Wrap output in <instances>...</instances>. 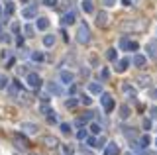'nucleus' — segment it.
<instances>
[{
  "label": "nucleus",
  "instance_id": "23",
  "mask_svg": "<svg viewBox=\"0 0 157 155\" xmlns=\"http://www.w3.org/2000/svg\"><path fill=\"white\" fill-rule=\"evenodd\" d=\"M137 85H140V86H147V85H149V77H144V75L137 77Z\"/></svg>",
  "mask_w": 157,
  "mask_h": 155
},
{
  "label": "nucleus",
  "instance_id": "5",
  "mask_svg": "<svg viewBox=\"0 0 157 155\" xmlns=\"http://www.w3.org/2000/svg\"><path fill=\"white\" fill-rule=\"evenodd\" d=\"M20 130L26 132V134H36L37 132V126L32 124V122H22V124H20Z\"/></svg>",
  "mask_w": 157,
  "mask_h": 155
},
{
  "label": "nucleus",
  "instance_id": "14",
  "mask_svg": "<svg viewBox=\"0 0 157 155\" xmlns=\"http://www.w3.org/2000/svg\"><path fill=\"white\" fill-rule=\"evenodd\" d=\"M47 89H49V93H53V94H57V96H61L63 94V89L59 86L57 83H49L47 85Z\"/></svg>",
  "mask_w": 157,
  "mask_h": 155
},
{
  "label": "nucleus",
  "instance_id": "4",
  "mask_svg": "<svg viewBox=\"0 0 157 155\" xmlns=\"http://www.w3.org/2000/svg\"><path fill=\"white\" fill-rule=\"evenodd\" d=\"M37 16V4H32V6H26L22 10V18H26V20H32V18Z\"/></svg>",
  "mask_w": 157,
  "mask_h": 155
},
{
  "label": "nucleus",
  "instance_id": "21",
  "mask_svg": "<svg viewBox=\"0 0 157 155\" xmlns=\"http://www.w3.org/2000/svg\"><path fill=\"white\" fill-rule=\"evenodd\" d=\"M43 45H45V47H53V45H55V36H45V37H43Z\"/></svg>",
  "mask_w": 157,
  "mask_h": 155
},
{
  "label": "nucleus",
  "instance_id": "35",
  "mask_svg": "<svg viewBox=\"0 0 157 155\" xmlns=\"http://www.w3.org/2000/svg\"><path fill=\"white\" fill-rule=\"evenodd\" d=\"M43 4H45V6H49V8H55V6H57V0H43Z\"/></svg>",
  "mask_w": 157,
  "mask_h": 155
},
{
  "label": "nucleus",
  "instance_id": "36",
  "mask_svg": "<svg viewBox=\"0 0 157 155\" xmlns=\"http://www.w3.org/2000/svg\"><path fill=\"white\" fill-rule=\"evenodd\" d=\"M59 128H61V132H63V134H69V132H71V126H69V124H61Z\"/></svg>",
  "mask_w": 157,
  "mask_h": 155
},
{
  "label": "nucleus",
  "instance_id": "40",
  "mask_svg": "<svg viewBox=\"0 0 157 155\" xmlns=\"http://www.w3.org/2000/svg\"><path fill=\"white\" fill-rule=\"evenodd\" d=\"M0 41H8V36H6V32L0 28Z\"/></svg>",
  "mask_w": 157,
  "mask_h": 155
},
{
  "label": "nucleus",
  "instance_id": "24",
  "mask_svg": "<svg viewBox=\"0 0 157 155\" xmlns=\"http://www.w3.org/2000/svg\"><path fill=\"white\" fill-rule=\"evenodd\" d=\"M122 28H124V30H134V28H137V26L132 20H126V22H122Z\"/></svg>",
  "mask_w": 157,
  "mask_h": 155
},
{
  "label": "nucleus",
  "instance_id": "28",
  "mask_svg": "<svg viewBox=\"0 0 157 155\" xmlns=\"http://www.w3.org/2000/svg\"><path fill=\"white\" fill-rule=\"evenodd\" d=\"M90 132L94 134V135H98V134L102 132V128H100V126H98V124H94V122H92V124H90Z\"/></svg>",
  "mask_w": 157,
  "mask_h": 155
},
{
  "label": "nucleus",
  "instance_id": "33",
  "mask_svg": "<svg viewBox=\"0 0 157 155\" xmlns=\"http://www.w3.org/2000/svg\"><path fill=\"white\" fill-rule=\"evenodd\" d=\"M39 110H41V112H43V114H53V110H51V108H49V106H47V104H41V108H39Z\"/></svg>",
  "mask_w": 157,
  "mask_h": 155
},
{
  "label": "nucleus",
  "instance_id": "6",
  "mask_svg": "<svg viewBox=\"0 0 157 155\" xmlns=\"http://www.w3.org/2000/svg\"><path fill=\"white\" fill-rule=\"evenodd\" d=\"M147 63V59H145V55H141V53H136L134 57H132V65H136V67H144Z\"/></svg>",
  "mask_w": 157,
  "mask_h": 155
},
{
  "label": "nucleus",
  "instance_id": "48",
  "mask_svg": "<svg viewBox=\"0 0 157 155\" xmlns=\"http://www.w3.org/2000/svg\"><path fill=\"white\" fill-rule=\"evenodd\" d=\"M132 49H137V43H136V41H132V43H130V51H132Z\"/></svg>",
  "mask_w": 157,
  "mask_h": 155
},
{
  "label": "nucleus",
  "instance_id": "42",
  "mask_svg": "<svg viewBox=\"0 0 157 155\" xmlns=\"http://www.w3.org/2000/svg\"><path fill=\"white\" fill-rule=\"evenodd\" d=\"M100 77H102V79H108V77H110V71H108V69H102V73H100Z\"/></svg>",
  "mask_w": 157,
  "mask_h": 155
},
{
  "label": "nucleus",
  "instance_id": "22",
  "mask_svg": "<svg viewBox=\"0 0 157 155\" xmlns=\"http://www.w3.org/2000/svg\"><path fill=\"white\" fill-rule=\"evenodd\" d=\"M128 116H130V106H128V104L120 106V118H122V120H126Z\"/></svg>",
  "mask_w": 157,
  "mask_h": 155
},
{
  "label": "nucleus",
  "instance_id": "45",
  "mask_svg": "<svg viewBox=\"0 0 157 155\" xmlns=\"http://www.w3.org/2000/svg\"><path fill=\"white\" fill-rule=\"evenodd\" d=\"M16 45H18V47L24 45V37H18V40H16Z\"/></svg>",
  "mask_w": 157,
  "mask_h": 155
},
{
  "label": "nucleus",
  "instance_id": "31",
  "mask_svg": "<svg viewBox=\"0 0 157 155\" xmlns=\"http://www.w3.org/2000/svg\"><path fill=\"white\" fill-rule=\"evenodd\" d=\"M65 104H67V108H75V106L78 104V100H75V98H69Z\"/></svg>",
  "mask_w": 157,
  "mask_h": 155
},
{
  "label": "nucleus",
  "instance_id": "10",
  "mask_svg": "<svg viewBox=\"0 0 157 155\" xmlns=\"http://www.w3.org/2000/svg\"><path fill=\"white\" fill-rule=\"evenodd\" d=\"M61 24H63V26H71V24H75V12H67V14H63Z\"/></svg>",
  "mask_w": 157,
  "mask_h": 155
},
{
  "label": "nucleus",
  "instance_id": "7",
  "mask_svg": "<svg viewBox=\"0 0 157 155\" xmlns=\"http://www.w3.org/2000/svg\"><path fill=\"white\" fill-rule=\"evenodd\" d=\"M59 79H61L63 85H71L75 77H73V73H69V71H61V73H59Z\"/></svg>",
  "mask_w": 157,
  "mask_h": 155
},
{
  "label": "nucleus",
  "instance_id": "27",
  "mask_svg": "<svg viewBox=\"0 0 157 155\" xmlns=\"http://www.w3.org/2000/svg\"><path fill=\"white\" fill-rule=\"evenodd\" d=\"M130 40H128V37H122V40H120V47H122V49H130Z\"/></svg>",
  "mask_w": 157,
  "mask_h": 155
},
{
  "label": "nucleus",
  "instance_id": "16",
  "mask_svg": "<svg viewBox=\"0 0 157 155\" xmlns=\"http://www.w3.org/2000/svg\"><path fill=\"white\" fill-rule=\"evenodd\" d=\"M122 89H124V93L130 96L132 100L136 98V90H134V86H130V83H124V86H122Z\"/></svg>",
  "mask_w": 157,
  "mask_h": 155
},
{
  "label": "nucleus",
  "instance_id": "25",
  "mask_svg": "<svg viewBox=\"0 0 157 155\" xmlns=\"http://www.w3.org/2000/svg\"><path fill=\"white\" fill-rule=\"evenodd\" d=\"M106 57H108V61H116V59H118V53H116V49H108Z\"/></svg>",
  "mask_w": 157,
  "mask_h": 155
},
{
  "label": "nucleus",
  "instance_id": "39",
  "mask_svg": "<svg viewBox=\"0 0 157 155\" xmlns=\"http://www.w3.org/2000/svg\"><path fill=\"white\" fill-rule=\"evenodd\" d=\"M81 102H82V104H90V102H92V100H90V96H86V94H82V96H81Z\"/></svg>",
  "mask_w": 157,
  "mask_h": 155
},
{
  "label": "nucleus",
  "instance_id": "12",
  "mask_svg": "<svg viewBox=\"0 0 157 155\" xmlns=\"http://www.w3.org/2000/svg\"><path fill=\"white\" fill-rule=\"evenodd\" d=\"M36 28L41 30V32H45L49 28V20H47V18H37V20H36Z\"/></svg>",
  "mask_w": 157,
  "mask_h": 155
},
{
  "label": "nucleus",
  "instance_id": "46",
  "mask_svg": "<svg viewBox=\"0 0 157 155\" xmlns=\"http://www.w3.org/2000/svg\"><path fill=\"white\" fill-rule=\"evenodd\" d=\"M144 128H145V130L151 128V122H149V120H145V122H144Z\"/></svg>",
  "mask_w": 157,
  "mask_h": 155
},
{
  "label": "nucleus",
  "instance_id": "30",
  "mask_svg": "<svg viewBox=\"0 0 157 155\" xmlns=\"http://www.w3.org/2000/svg\"><path fill=\"white\" fill-rule=\"evenodd\" d=\"M8 85H10V83H8V79H6L4 75H0V89H6Z\"/></svg>",
  "mask_w": 157,
  "mask_h": 155
},
{
  "label": "nucleus",
  "instance_id": "26",
  "mask_svg": "<svg viewBox=\"0 0 157 155\" xmlns=\"http://www.w3.org/2000/svg\"><path fill=\"white\" fill-rule=\"evenodd\" d=\"M149 135H141V139H140V147H147V145H149Z\"/></svg>",
  "mask_w": 157,
  "mask_h": 155
},
{
  "label": "nucleus",
  "instance_id": "37",
  "mask_svg": "<svg viewBox=\"0 0 157 155\" xmlns=\"http://www.w3.org/2000/svg\"><path fill=\"white\" fill-rule=\"evenodd\" d=\"M77 138H78V139H86V138H88V135H86V130H85V128H82V130H81V132H78V134H77Z\"/></svg>",
  "mask_w": 157,
  "mask_h": 155
},
{
  "label": "nucleus",
  "instance_id": "20",
  "mask_svg": "<svg viewBox=\"0 0 157 155\" xmlns=\"http://www.w3.org/2000/svg\"><path fill=\"white\" fill-rule=\"evenodd\" d=\"M130 63H132V59H120V63H118L116 69L122 73V71H126V69H128V65H130Z\"/></svg>",
  "mask_w": 157,
  "mask_h": 155
},
{
  "label": "nucleus",
  "instance_id": "9",
  "mask_svg": "<svg viewBox=\"0 0 157 155\" xmlns=\"http://www.w3.org/2000/svg\"><path fill=\"white\" fill-rule=\"evenodd\" d=\"M106 24H108V14L106 12H98L96 14V26L98 28H104Z\"/></svg>",
  "mask_w": 157,
  "mask_h": 155
},
{
  "label": "nucleus",
  "instance_id": "17",
  "mask_svg": "<svg viewBox=\"0 0 157 155\" xmlns=\"http://www.w3.org/2000/svg\"><path fill=\"white\" fill-rule=\"evenodd\" d=\"M82 10H85L86 14H92V12H94V6H92L90 0H82Z\"/></svg>",
  "mask_w": 157,
  "mask_h": 155
},
{
  "label": "nucleus",
  "instance_id": "51",
  "mask_svg": "<svg viewBox=\"0 0 157 155\" xmlns=\"http://www.w3.org/2000/svg\"><path fill=\"white\" fill-rule=\"evenodd\" d=\"M132 4H137V0H132Z\"/></svg>",
  "mask_w": 157,
  "mask_h": 155
},
{
  "label": "nucleus",
  "instance_id": "41",
  "mask_svg": "<svg viewBox=\"0 0 157 155\" xmlns=\"http://www.w3.org/2000/svg\"><path fill=\"white\" fill-rule=\"evenodd\" d=\"M47 122H49V124H57V116H55V112H53V116H47Z\"/></svg>",
  "mask_w": 157,
  "mask_h": 155
},
{
  "label": "nucleus",
  "instance_id": "1",
  "mask_svg": "<svg viewBox=\"0 0 157 155\" xmlns=\"http://www.w3.org/2000/svg\"><path fill=\"white\" fill-rule=\"evenodd\" d=\"M77 41H78V43H88V41H90V30H88L86 24H81V26H78Z\"/></svg>",
  "mask_w": 157,
  "mask_h": 155
},
{
  "label": "nucleus",
  "instance_id": "50",
  "mask_svg": "<svg viewBox=\"0 0 157 155\" xmlns=\"http://www.w3.org/2000/svg\"><path fill=\"white\" fill-rule=\"evenodd\" d=\"M151 96H153V98H155V100H157V89H155V90H153V93H151Z\"/></svg>",
  "mask_w": 157,
  "mask_h": 155
},
{
  "label": "nucleus",
  "instance_id": "44",
  "mask_svg": "<svg viewBox=\"0 0 157 155\" xmlns=\"http://www.w3.org/2000/svg\"><path fill=\"white\" fill-rule=\"evenodd\" d=\"M32 57H33V59H36V61H41V59H43V55H41V53H33Z\"/></svg>",
  "mask_w": 157,
  "mask_h": 155
},
{
  "label": "nucleus",
  "instance_id": "18",
  "mask_svg": "<svg viewBox=\"0 0 157 155\" xmlns=\"http://www.w3.org/2000/svg\"><path fill=\"white\" fill-rule=\"evenodd\" d=\"M41 142L45 143L47 147H55V145H57V139H55V138H51V135H45V138H43Z\"/></svg>",
  "mask_w": 157,
  "mask_h": 155
},
{
  "label": "nucleus",
  "instance_id": "47",
  "mask_svg": "<svg viewBox=\"0 0 157 155\" xmlns=\"http://www.w3.org/2000/svg\"><path fill=\"white\" fill-rule=\"evenodd\" d=\"M20 30V24H12V32H18Z\"/></svg>",
  "mask_w": 157,
  "mask_h": 155
},
{
  "label": "nucleus",
  "instance_id": "8",
  "mask_svg": "<svg viewBox=\"0 0 157 155\" xmlns=\"http://www.w3.org/2000/svg\"><path fill=\"white\" fill-rule=\"evenodd\" d=\"M120 153V147L116 145V142H110L106 145V149H104V155H118Z\"/></svg>",
  "mask_w": 157,
  "mask_h": 155
},
{
  "label": "nucleus",
  "instance_id": "52",
  "mask_svg": "<svg viewBox=\"0 0 157 155\" xmlns=\"http://www.w3.org/2000/svg\"><path fill=\"white\" fill-rule=\"evenodd\" d=\"M126 155H132V153H126Z\"/></svg>",
  "mask_w": 157,
  "mask_h": 155
},
{
  "label": "nucleus",
  "instance_id": "32",
  "mask_svg": "<svg viewBox=\"0 0 157 155\" xmlns=\"http://www.w3.org/2000/svg\"><path fill=\"white\" fill-rule=\"evenodd\" d=\"M116 2H118V0H102V4H104L106 8H112V6H116Z\"/></svg>",
  "mask_w": 157,
  "mask_h": 155
},
{
  "label": "nucleus",
  "instance_id": "38",
  "mask_svg": "<svg viewBox=\"0 0 157 155\" xmlns=\"http://www.w3.org/2000/svg\"><path fill=\"white\" fill-rule=\"evenodd\" d=\"M106 138H104V135H100V138H98V145H96V147H106Z\"/></svg>",
  "mask_w": 157,
  "mask_h": 155
},
{
  "label": "nucleus",
  "instance_id": "2",
  "mask_svg": "<svg viewBox=\"0 0 157 155\" xmlns=\"http://www.w3.org/2000/svg\"><path fill=\"white\" fill-rule=\"evenodd\" d=\"M100 102H102V108H104V112H106V114H110L112 110H114V98H112V96L108 94V93L102 94Z\"/></svg>",
  "mask_w": 157,
  "mask_h": 155
},
{
  "label": "nucleus",
  "instance_id": "15",
  "mask_svg": "<svg viewBox=\"0 0 157 155\" xmlns=\"http://www.w3.org/2000/svg\"><path fill=\"white\" fill-rule=\"evenodd\" d=\"M20 89H22V85H20V83H18V81H14V83H12V85H10V86H8V93H10V94H12V96H16V94L20 93Z\"/></svg>",
  "mask_w": 157,
  "mask_h": 155
},
{
  "label": "nucleus",
  "instance_id": "3",
  "mask_svg": "<svg viewBox=\"0 0 157 155\" xmlns=\"http://www.w3.org/2000/svg\"><path fill=\"white\" fill-rule=\"evenodd\" d=\"M26 83L32 86V89H39V86H41V79H39L37 73H28L26 75Z\"/></svg>",
  "mask_w": 157,
  "mask_h": 155
},
{
  "label": "nucleus",
  "instance_id": "13",
  "mask_svg": "<svg viewBox=\"0 0 157 155\" xmlns=\"http://www.w3.org/2000/svg\"><path fill=\"white\" fill-rule=\"evenodd\" d=\"M12 14H14V2H10V0H8L6 6H4V16H2V18H4V20H8Z\"/></svg>",
  "mask_w": 157,
  "mask_h": 155
},
{
  "label": "nucleus",
  "instance_id": "53",
  "mask_svg": "<svg viewBox=\"0 0 157 155\" xmlns=\"http://www.w3.org/2000/svg\"><path fill=\"white\" fill-rule=\"evenodd\" d=\"M155 145H157V139H155Z\"/></svg>",
  "mask_w": 157,
  "mask_h": 155
},
{
  "label": "nucleus",
  "instance_id": "29",
  "mask_svg": "<svg viewBox=\"0 0 157 155\" xmlns=\"http://www.w3.org/2000/svg\"><path fill=\"white\" fill-rule=\"evenodd\" d=\"M24 33H26V37H32L33 36V26H24Z\"/></svg>",
  "mask_w": 157,
  "mask_h": 155
},
{
  "label": "nucleus",
  "instance_id": "54",
  "mask_svg": "<svg viewBox=\"0 0 157 155\" xmlns=\"http://www.w3.org/2000/svg\"><path fill=\"white\" fill-rule=\"evenodd\" d=\"M22 2H26V0H22Z\"/></svg>",
  "mask_w": 157,
  "mask_h": 155
},
{
  "label": "nucleus",
  "instance_id": "11",
  "mask_svg": "<svg viewBox=\"0 0 157 155\" xmlns=\"http://www.w3.org/2000/svg\"><path fill=\"white\" fill-rule=\"evenodd\" d=\"M145 49H147V53H149L151 59H157V43H155V41H149Z\"/></svg>",
  "mask_w": 157,
  "mask_h": 155
},
{
  "label": "nucleus",
  "instance_id": "34",
  "mask_svg": "<svg viewBox=\"0 0 157 155\" xmlns=\"http://www.w3.org/2000/svg\"><path fill=\"white\" fill-rule=\"evenodd\" d=\"M86 143L90 145V147H96V145H98V139H94V138H86Z\"/></svg>",
  "mask_w": 157,
  "mask_h": 155
},
{
  "label": "nucleus",
  "instance_id": "49",
  "mask_svg": "<svg viewBox=\"0 0 157 155\" xmlns=\"http://www.w3.org/2000/svg\"><path fill=\"white\" fill-rule=\"evenodd\" d=\"M151 116H153V118H157V106H155V108H151Z\"/></svg>",
  "mask_w": 157,
  "mask_h": 155
},
{
  "label": "nucleus",
  "instance_id": "43",
  "mask_svg": "<svg viewBox=\"0 0 157 155\" xmlns=\"http://www.w3.org/2000/svg\"><path fill=\"white\" fill-rule=\"evenodd\" d=\"M63 151H65V155H71L73 153V147H71V145H65V147H63Z\"/></svg>",
  "mask_w": 157,
  "mask_h": 155
},
{
  "label": "nucleus",
  "instance_id": "19",
  "mask_svg": "<svg viewBox=\"0 0 157 155\" xmlns=\"http://www.w3.org/2000/svg\"><path fill=\"white\" fill-rule=\"evenodd\" d=\"M88 90H90V93H94V94H100V93H102V85L90 83V85H88Z\"/></svg>",
  "mask_w": 157,
  "mask_h": 155
}]
</instances>
